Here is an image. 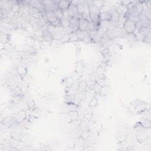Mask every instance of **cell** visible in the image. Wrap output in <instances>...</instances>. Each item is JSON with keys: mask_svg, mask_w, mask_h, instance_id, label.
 <instances>
[{"mask_svg": "<svg viewBox=\"0 0 151 151\" xmlns=\"http://www.w3.org/2000/svg\"><path fill=\"white\" fill-rule=\"evenodd\" d=\"M123 29L128 34L133 33L136 29V23L131 19H127L124 22Z\"/></svg>", "mask_w": 151, "mask_h": 151, "instance_id": "obj_1", "label": "cell"}, {"mask_svg": "<svg viewBox=\"0 0 151 151\" xmlns=\"http://www.w3.org/2000/svg\"><path fill=\"white\" fill-rule=\"evenodd\" d=\"M89 21L84 18H79V30L80 31L85 32L89 26Z\"/></svg>", "mask_w": 151, "mask_h": 151, "instance_id": "obj_2", "label": "cell"}, {"mask_svg": "<svg viewBox=\"0 0 151 151\" xmlns=\"http://www.w3.org/2000/svg\"><path fill=\"white\" fill-rule=\"evenodd\" d=\"M71 4V2L68 1H61L58 3V8L63 11L64 10H69L70 5Z\"/></svg>", "mask_w": 151, "mask_h": 151, "instance_id": "obj_3", "label": "cell"}, {"mask_svg": "<svg viewBox=\"0 0 151 151\" xmlns=\"http://www.w3.org/2000/svg\"><path fill=\"white\" fill-rule=\"evenodd\" d=\"M99 18L103 21H108L112 18V14L109 11H105L102 13H100Z\"/></svg>", "mask_w": 151, "mask_h": 151, "instance_id": "obj_4", "label": "cell"}, {"mask_svg": "<svg viewBox=\"0 0 151 151\" xmlns=\"http://www.w3.org/2000/svg\"><path fill=\"white\" fill-rule=\"evenodd\" d=\"M54 12H55V15H56V17H57L59 20H62L63 18H64V11H63V10H62L59 9V8H56V9L55 10Z\"/></svg>", "mask_w": 151, "mask_h": 151, "instance_id": "obj_5", "label": "cell"}]
</instances>
